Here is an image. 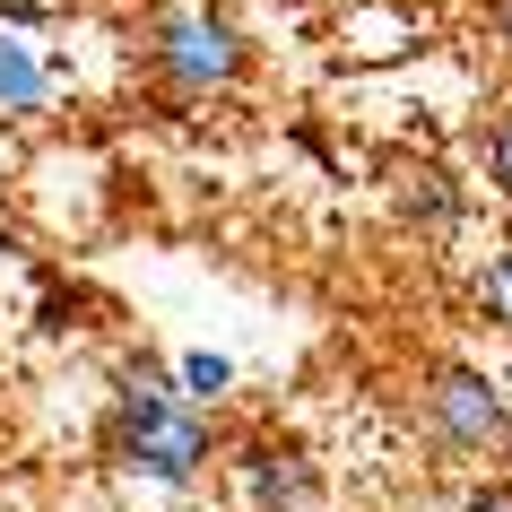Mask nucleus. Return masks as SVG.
Listing matches in <instances>:
<instances>
[{"mask_svg":"<svg viewBox=\"0 0 512 512\" xmlns=\"http://www.w3.org/2000/svg\"><path fill=\"white\" fill-rule=\"evenodd\" d=\"M408 226H426V235H452L460 226V183L443 165H417L408 174Z\"/></svg>","mask_w":512,"mask_h":512,"instance_id":"obj_6","label":"nucleus"},{"mask_svg":"<svg viewBox=\"0 0 512 512\" xmlns=\"http://www.w3.org/2000/svg\"><path fill=\"white\" fill-rule=\"evenodd\" d=\"M139 70L174 96V105H209V96H235L243 70H252V35L209 9V0H183V9H148L139 27Z\"/></svg>","mask_w":512,"mask_h":512,"instance_id":"obj_3","label":"nucleus"},{"mask_svg":"<svg viewBox=\"0 0 512 512\" xmlns=\"http://www.w3.org/2000/svg\"><path fill=\"white\" fill-rule=\"evenodd\" d=\"M408 417L443 460H512V391L469 356H426L408 382Z\"/></svg>","mask_w":512,"mask_h":512,"instance_id":"obj_2","label":"nucleus"},{"mask_svg":"<svg viewBox=\"0 0 512 512\" xmlns=\"http://www.w3.org/2000/svg\"><path fill=\"white\" fill-rule=\"evenodd\" d=\"M96 443H105V460L122 478H139V486H191L217 460L209 408L183 400L174 365L148 356V348L113 374V408H105V426H96Z\"/></svg>","mask_w":512,"mask_h":512,"instance_id":"obj_1","label":"nucleus"},{"mask_svg":"<svg viewBox=\"0 0 512 512\" xmlns=\"http://www.w3.org/2000/svg\"><path fill=\"white\" fill-rule=\"evenodd\" d=\"M174 382H183V400L217 408L226 391H235V356H209V348H191V356H174Z\"/></svg>","mask_w":512,"mask_h":512,"instance_id":"obj_7","label":"nucleus"},{"mask_svg":"<svg viewBox=\"0 0 512 512\" xmlns=\"http://www.w3.org/2000/svg\"><path fill=\"white\" fill-rule=\"evenodd\" d=\"M339 9H348V0H339Z\"/></svg>","mask_w":512,"mask_h":512,"instance_id":"obj_12","label":"nucleus"},{"mask_svg":"<svg viewBox=\"0 0 512 512\" xmlns=\"http://www.w3.org/2000/svg\"><path fill=\"white\" fill-rule=\"evenodd\" d=\"M478 157H486V191H495V200H512V105L478 131Z\"/></svg>","mask_w":512,"mask_h":512,"instance_id":"obj_8","label":"nucleus"},{"mask_svg":"<svg viewBox=\"0 0 512 512\" xmlns=\"http://www.w3.org/2000/svg\"><path fill=\"white\" fill-rule=\"evenodd\" d=\"M469 512H512V486H478V504Z\"/></svg>","mask_w":512,"mask_h":512,"instance_id":"obj_11","label":"nucleus"},{"mask_svg":"<svg viewBox=\"0 0 512 512\" xmlns=\"http://www.w3.org/2000/svg\"><path fill=\"white\" fill-rule=\"evenodd\" d=\"M226 495H235V512H313L322 504V460L296 434H252L226 460Z\"/></svg>","mask_w":512,"mask_h":512,"instance_id":"obj_4","label":"nucleus"},{"mask_svg":"<svg viewBox=\"0 0 512 512\" xmlns=\"http://www.w3.org/2000/svg\"><path fill=\"white\" fill-rule=\"evenodd\" d=\"M44 96H53V70L35 61V44H18V35H0V113H44Z\"/></svg>","mask_w":512,"mask_h":512,"instance_id":"obj_5","label":"nucleus"},{"mask_svg":"<svg viewBox=\"0 0 512 512\" xmlns=\"http://www.w3.org/2000/svg\"><path fill=\"white\" fill-rule=\"evenodd\" d=\"M478 313H486L495 330H512V243H504V252H495V261L478 270Z\"/></svg>","mask_w":512,"mask_h":512,"instance_id":"obj_9","label":"nucleus"},{"mask_svg":"<svg viewBox=\"0 0 512 512\" xmlns=\"http://www.w3.org/2000/svg\"><path fill=\"white\" fill-rule=\"evenodd\" d=\"M486 44H495V61L512 70V0H486Z\"/></svg>","mask_w":512,"mask_h":512,"instance_id":"obj_10","label":"nucleus"}]
</instances>
